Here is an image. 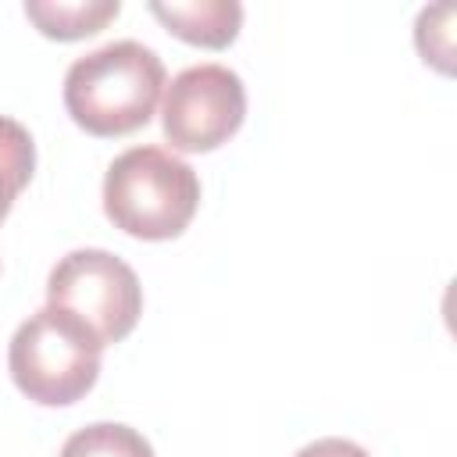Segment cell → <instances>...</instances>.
I'll return each mask as SVG.
<instances>
[{"mask_svg": "<svg viewBox=\"0 0 457 457\" xmlns=\"http://www.w3.org/2000/svg\"><path fill=\"white\" fill-rule=\"evenodd\" d=\"M164 93V61L136 39H114L71 61L64 107L79 129L111 139L143 129Z\"/></svg>", "mask_w": 457, "mask_h": 457, "instance_id": "obj_1", "label": "cell"}, {"mask_svg": "<svg viewBox=\"0 0 457 457\" xmlns=\"http://www.w3.org/2000/svg\"><path fill=\"white\" fill-rule=\"evenodd\" d=\"M200 207L196 171L164 146H129L107 164L104 214L136 239H175Z\"/></svg>", "mask_w": 457, "mask_h": 457, "instance_id": "obj_2", "label": "cell"}, {"mask_svg": "<svg viewBox=\"0 0 457 457\" xmlns=\"http://www.w3.org/2000/svg\"><path fill=\"white\" fill-rule=\"evenodd\" d=\"M104 346L71 314L43 307L29 314L7 346L14 386L43 407H68L82 400L100 378Z\"/></svg>", "mask_w": 457, "mask_h": 457, "instance_id": "obj_3", "label": "cell"}, {"mask_svg": "<svg viewBox=\"0 0 457 457\" xmlns=\"http://www.w3.org/2000/svg\"><path fill=\"white\" fill-rule=\"evenodd\" d=\"M46 307L71 314L100 346H111L136 328L143 314V286L118 253L82 246L50 268Z\"/></svg>", "mask_w": 457, "mask_h": 457, "instance_id": "obj_4", "label": "cell"}, {"mask_svg": "<svg viewBox=\"0 0 457 457\" xmlns=\"http://www.w3.org/2000/svg\"><path fill=\"white\" fill-rule=\"evenodd\" d=\"M246 118V86L225 64H193L161 93V129L171 150L207 154L228 143Z\"/></svg>", "mask_w": 457, "mask_h": 457, "instance_id": "obj_5", "label": "cell"}, {"mask_svg": "<svg viewBox=\"0 0 457 457\" xmlns=\"http://www.w3.org/2000/svg\"><path fill=\"white\" fill-rule=\"evenodd\" d=\"M150 14L182 43L225 50L243 29V4L236 0H154Z\"/></svg>", "mask_w": 457, "mask_h": 457, "instance_id": "obj_6", "label": "cell"}, {"mask_svg": "<svg viewBox=\"0 0 457 457\" xmlns=\"http://www.w3.org/2000/svg\"><path fill=\"white\" fill-rule=\"evenodd\" d=\"M121 14L118 0H25V18L46 39H86Z\"/></svg>", "mask_w": 457, "mask_h": 457, "instance_id": "obj_7", "label": "cell"}, {"mask_svg": "<svg viewBox=\"0 0 457 457\" xmlns=\"http://www.w3.org/2000/svg\"><path fill=\"white\" fill-rule=\"evenodd\" d=\"M36 171V143L29 129L14 118L0 114V221L11 214L18 193L29 186Z\"/></svg>", "mask_w": 457, "mask_h": 457, "instance_id": "obj_8", "label": "cell"}, {"mask_svg": "<svg viewBox=\"0 0 457 457\" xmlns=\"http://www.w3.org/2000/svg\"><path fill=\"white\" fill-rule=\"evenodd\" d=\"M57 457H154V446L132 425L96 421L71 432Z\"/></svg>", "mask_w": 457, "mask_h": 457, "instance_id": "obj_9", "label": "cell"}, {"mask_svg": "<svg viewBox=\"0 0 457 457\" xmlns=\"http://www.w3.org/2000/svg\"><path fill=\"white\" fill-rule=\"evenodd\" d=\"M414 43L425 64L450 75L453 71V4L421 7L414 21Z\"/></svg>", "mask_w": 457, "mask_h": 457, "instance_id": "obj_10", "label": "cell"}, {"mask_svg": "<svg viewBox=\"0 0 457 457\" xmlns=\"http://www.w3.org/2000/svg\"><path fill=\"white\" fill-rule=\"evenodd\" d=\"M296 457H371V453L361 443H353V439L325 436V439H314L303 450H296Z\"/></svg>", "mask_w": 457, "mask_h": 457, "instance_id": "obj_11", "label": "cell"}]
</instances>
